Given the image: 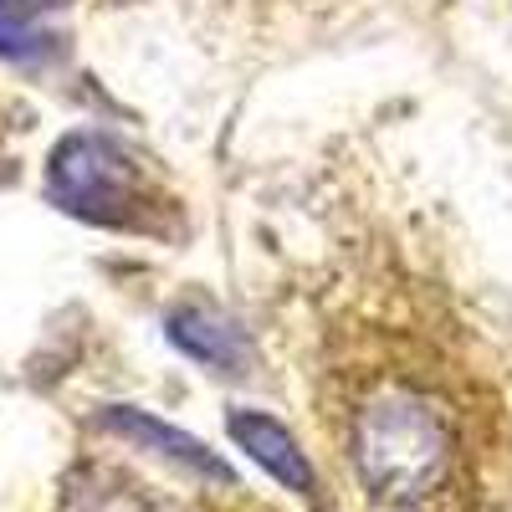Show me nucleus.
I'll return each mask as SVG.
<instances>
[{
  "instance_id": "obj_4",
  "label": "nucleus",
  "mask_w": 512,
  "mask_h": 512,
  "mask_svg": "<svg viewBox=\"0 0 512 512\" xmlns=\"http://www.w3.org/2000/svg\"><path fill=\"white\" fill-rule=\"evenodd\" d=\"M169 344L185 349L200 364H210V369H221V374H241L246 359H251L246 333L231 318H221L216 308H180V313H169Z\"/></svg>"
},
{
  "instance_id": "obj_6",
  "label": "nucleus",
  "mask_w": 512,
  "mask_h": 512,
  "mask_svg": "<svg viewBox=\"0 0 512 512\" xmlns=\"http://www.w3.org/2000/svg\"><path fill=\"white\" fill-rule=\"evenodd\" d=\"M6 11H16V16H31L36 21V11H47V6H62V0H0Z\"/></svg>"
},
{
  "instance_id": "obj_3",
  "label": "nucleus",
  "mask_w": 512,
  "mask_h": 512,
  "mask_svg": "<svg viewBox=\"0 0 512 512\" xmlns=\"http://www.w3.org/2000/svg\"><path fill=\"white\" fill-rule=\"evenodd\" d=\"M231 436H236V446H241L256 466H267L277 482H287L292 492H303L308 502H318V477H313L308 456L297 451V441H292L287 425H277L272 415H256V410H236V415H231Z\"/></svg>"
},
{
  "instance_id": "obj_1",
  "label": "nucleus",
  "mask_w": 512,
  "mask_h": 512,
  "mask_svg": "<svg viewBox=\"0 0 512 512\" xmlns=\"http://www.w3.org/2000/svg\"><path fill=\"white\" fill-rule=\"evenodd\" d=\"M318 415L349 477L384 512H492L512 472L502 390L456 323L410 303L333 323Z\"/></svg>"
},
{
  "instance_id": "obj_2",
  "label": "nucleus",
  "mask_w": 512,
  "mask_h": 512,
  "mask_svg": "<svg viewBox=\"0 0 512 512\" xmlns=\"http://www.w3.org/2000/svg\"><path fill=\"white\" fill-rule=\"evenodd\" d=\"M47 190L62 210L98 226H128L144 231L154 210V185L144 175V164L118 149L103 134H72L47 169Z\"/></svg>"
},
{
  "instance_id": "obj_5",
  "label": "nucleus",
  "mask_w": 512,
  "mask_h": 512,
  "mask_svg": "<svg viewBox=\"0 0 512 512\" xmlns=\"http://www.w3.org/2000/svg\"><path fill=\"white\" fill-rule=\"evenodd\" d=\"M103 425H108V431H118L123 441H134V446H144V451H159V456L190 466V472H200V477H210V482H231V472H226V466L210 456L195 436L175 431V425H164V420H154V415H144V410H108Z\"/></svg>"
}]
</instances>
